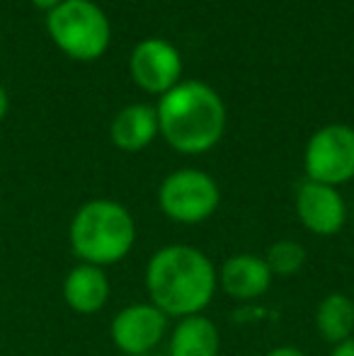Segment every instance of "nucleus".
<instances>
[{"label":"nucleus","instance_id":"f257e3e1","mask_svg":"<svg viewBox=\"0 0 354 356\" xmlns=\"http://www.w3.org/2000/svg\"><path fill=\"white\" fill-rule=\"evenodd\" d=\"M148 300L168 318L199 315L218 291L216 264L194 245H166L148 257L143 272Z\"/></svg>","mask_w":354,"mask_h":356},{"label":"nucleus","instance_id":"f03ea898","mask_svg":"<svg viewBox=\"0 0 354 356\" xmlns=\"http://www.w3.org/2000/svg\"><path fill=\"white\" fill-rule=\"evenodd\" d=\"M158 129L172 150L182 155L209 153L226 131V104L211 85L202 80H179L161 95Z\"/></svg>","mask_w":354,"mask_h":356},{"label":"nucleus","instance_id":"7ed1b4c3","mask_svg":"<svg viewBox=\"0 0 354 356\" xmlns=\"http://www.w3.org/2000/svg\"><path fill=\"white\" fill-rule=\"evenodd\" d=\"M68 243L78 262L112 267L129 257L136 245V220L114 199H90L68 225Z\"/></svg>","mask_w":354,"mask_h":356},{"label":"nucleus","instance_id":"20e7f679","mask_svg":"<svg viewBox=\"0 0 354 356\" xmlns=\"http://www.w3.org/2000/svg\"><path fill=\"white\" fill-rule=\"evenodd\" d=\"M47 32L54 44L76 61H97L112 42L107 15L92 0H63L47 13Z\"/></svg>","mask_w":354,"mask_h":356},{"label":"nucleus","instance_id":"39448f33","mask_svg":"<svg viewBox=\"0 0 354 356\" xmlns=\"http://www.w3.org/2000/svg\"><path fill=\"white\" fill-rule=\"evenodd\" d=\"M221 207V187L209 172L182 168L170 172L158 187V209L179 225H199Z\"/></svg>","mask_w":354,"mask_h":356},{"label":"nucleus","instance_id":"423d86ee","mask_svg":"<svg viewBox=\"0 0 354 356\" xmlns=\"http://www.w3.org/2000/svg\"><path fill=\"white\" fill-rule=\"evenodd\" d=\"M306 179L330 187L354 179V127L350 124H328L321 127L303 150Z\"/></svg>","mask_w":354,"mask_h":356},{"label":"nucleus","instance_id":"0eeeda50","mask_svg":"<svg viewBox=\"0 0 354 356\" xmlns=\"http://www.w3.org/2000/svg\"><path fill=\"white\" fill-rule=\"evenodd\" d=\"M168 315L151 300L131 303L112 318L109 337L112 344L127 356H143L163 344L168 337Z\"/></svg>","mask_w":354,"mask_h":356},{"label":"nucleus","instance_id":"6e6552de","mask_svg":"<svg viewBox=\"0 0 354 356\" xmlns=\"http://www.w3.org/2000/svg\"><path fill=\"white\" fill-rule=\"evenodd\" d=\"M131 78L141 90L151 95H166L182 80V54L166 39H143L131 51Z\"/></svg>","mask_w":354,"mask_h":356},{"label":"nucleus","instance_id":"1a4fd4ad","mask_svg":"<svg viewBox=\"0 0 354 356\" xmlns=\"http://www.w3.org/2000/svg\"><path fill=\"white\" fill-rule=\"evenodd\" d=\"M296 218L308 233L332 238L347 223V202L337 187L303 179L296 189Z\"/></svg>","mask_w":354,"mask_h":356},{"label":"nucleus","instance_id":"9d476101","mask_svg":"<svg viewBox=\"0 0 354 356\" xmlns=\"http://www.w3.org/2000/svg\"><path fill=\"white\" fill-rule=\"evenodd\" d=\"M218 289L238 303H250L257 300L272 289V272L262 254L255 252H236L216 267Z\"/></svg>","mask_w":354,"mask_h":356},{"label":"nucleus","instance_id":"9b49d317","mask_svg":"<svg viewBox=\"0 0 354 356\" xmlns=\"http://www.w3.org/2000/svg\"><path fill=\"white\" fill-rule=\"evenodd\" d=\"M112 286L107 272L95 264L78 262L63 279V300L78 315H95L107 305Z\"/></svg>","mask_w":354,"mask_h":356},{"label":"nucleus","instance_id":"f8f14e48","mask_svg":"<svg viewBox=\"0 0 354 356\" xmlns=\"http://www.w3.org/2000/svg\"><path fill=\"white\" fill-rule=\"evenodd\" d=\"M158 134H161V129H158L156 107L143 102L119 109L117 117L112 119V127H109V138L124 153H138V150L148 148L156 141Z\"/></svg>","mask_w":354,"mask_h":356},{"label":"nucleus","instance_id":"ddd939ff","mask_svg":"<svg viewBox=\"0 0 354 356\" xmlns=\"http://www.w3.org/2000/svg\"><path fill=\"white\" fill-rule=\"evenodd\" d=\"M170 356H221V332L204 313L179 318L168 332Z\"/></svg>","mask_w":354,"mask_h":356},{"label":"nucleus","instance_id":"4468645a","mask_svg":"<svg viewBox=\"0 0 354 356\" xmlns=\"http://www.w3.org/2000/svg\"><path fill=\"white\" fill-rule=\"evenodd\" d=\"M316 330L323 342L342 344L354 337V298L350 293H332L323 296L316 305Z\"/></svg>","mask_w":354,"mask_h":356},{"label":"nucleus","instance_id":"2eb2a0df","mask_svg":"<svg viewBox=\"0 0 354 356\" xmlns=\"http://www.w3.org/2000/svg\"><path fill=\"white\" fill-rule=\"evenodd\" d=\"M272 272L274 279H291L306 267V248H303L298 240H289V238H282L277 243H272L267 248V252L262 254Z\"/></svg>","mask_w":354,"mask_h":356},{"label":"nucleus","instance_id":"dca6fc26","mask_svg":"<svg viewBox=\"0 0 354 356\" xmlns=\"http://www.w3.org/2000/svg\"><path fill=\"white\" fill-rule=\"evenodd\" d=\"M265 356H308L303 349L293 347V344H282V347H274L269 349V352Z\"/></svg>","mask_w":354,"mask_h":356},{"label":"nucleus","instance_id":"f3484780","mask_svg":"<svg viewBox=\"0 0 354 356\" xmlns=\"http://www.w3.org/2000/svg\"><path fill=\"white\" fill-rule=\"evenodd\" d=\"M330 356H354V337H350L347 342H342V344H335Z\"/></svg>","mask_w":354,"mask_h":356},{"label":"nucleus","instance_id":"a211bd4d","mask_svg":"<svg viewBox=\"0 0 354 356\" xmlns=\"http://www.w3.org/2000/svg\"><path fill=\"white\" fill-rule=\"evenodd\" d=\"M63 0H32V5H37L39 10H47V13H51L54 8H58Z\"/></svg>","mask_w":354,"mask_h":356},{"label":"nucleus","instance_id":"6ab92c4d","mask_svg":"<svg viewBox=\"0 0 354 356\" xmlns=\"http://www.w3.org/2000/svg\"><path fill=\"white\" fill-rule=\"evenodd\" d=\"M8 107H10L8 92H5V88H3V85H0V122H3L5 114H8Z\"/></svg>","mask_w":354,"mask_h":356},{"label":"nucleus","instance_id":"aec40b11","mask_svg":"<svg viewBox=\"0 0 354 356\" xmlns=\"http://www.w3.org/2000/svg\"><path fill=\"white\" fill-rule=\"evenodd\" d=\"M352 298H354V284H352Z\"/></svg>","mask_w":354,"mask_h":356},{"label":"nucleus","instance_id":"412c9836","mask_svg":"<svg viewBox=\"0 0 354 356\" xmlns=\"http://www.w3.org/2000/svg\"><path fill=\"white\" fill-rule=\"evenodd\" d=\"M221 356H223V354H221Z\"/></svg>","mask_w":354,"mask_h":356}]
</instances>
